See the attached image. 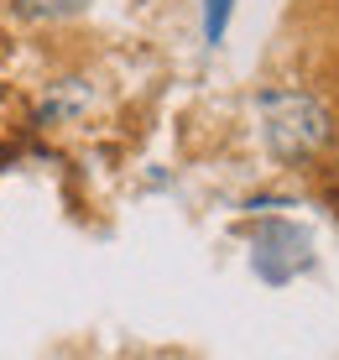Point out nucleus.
Segmentation results:
<instances>
[{"label": "nucleus", "instance_id": "obj_1", "mask_svg": "<svg viewBox=\"0 0 339 360\" xmlns=\"http://www.w3.org/2000/svg\"><path fill=\"white\" fill-rule=\"evenodd\" d=\"M261 136H267V146L282 157V162H303V157L329 146L334 126H329V110H324L313 94L282 89V94L261 99Z\"/></svg>", "mask_w": 339, "mask_h": 360}, {"label": "nucleus", "instance_id": "obj_2", "mask_svg": "<svg viewBox=\"0 0 339 360\" xmlns=\"http://www.w3.org/2000/svg\"><path fill=\"white\" fill-rule=\"evenodd\" d=\"M79 110H89V89H84L79 79H63V84H53V94L42 99L37 120H42V126H53V120H73Z\"/></svg>", "mask_w": 339, "mask_h": 360}, {"label": "nucleus", "instance_id": "obj_3", "mask_svg": "<svg viewBox=\"0 0 339 360\" xmlns=\"http://www.w3.org/2000/svg\"><path fill=\"white\" fill-rule=\"evenodd\" d=\"M89 6V0H16L21 16L32 21H58V16H79V11Z\"/></svg>", "mask_w": 339, "mask_h": 360}, {"label": "nucleus", "instance_id": "obj_4", "mask_svg": "<svg viewBox=\"0 0 339 360\" xmlns=\"http://www.w3.org/2000/svg\"><path fill=\"white\" fill-rule=\"evenodd\" d=\"M230 11H235V0H204V37H209V42H224Z\"/></svg>", "mask_w": 339, "mask_h": 360}]
</instances>
